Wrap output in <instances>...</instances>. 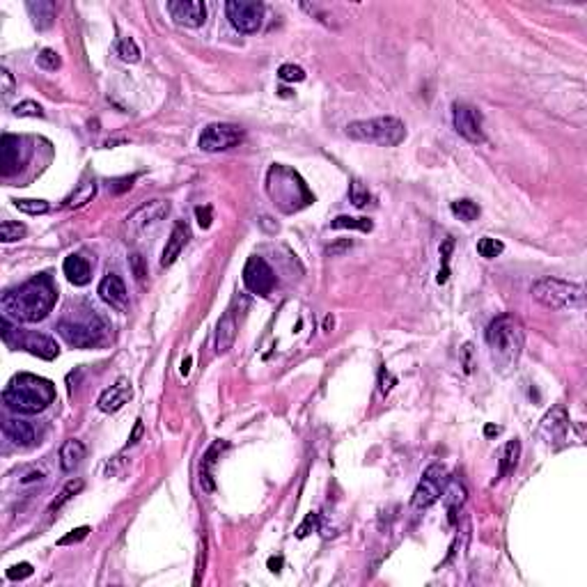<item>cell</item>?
<instances>
[{"instance_id":"6da1fadb","label":"cell","mask_w":587,"mask_h":587,"mask_svg":"<svg viewBox=\"0 0 587 587\" xmlns=\"http://www.w3.org/2000/svg\"><path fill=\"white\" fill-rule=\"evenodd\" d=\"M58 289L49 276H37L28 283L14 287V289L3 294V315L14 322H42L49 317V312L56 308Z\"/></svg>"},{"instance_id":"7a4b0ae2","label":"cell","mask_w":587,"mask_h":587,"mask_svg":"<svg viewBox=\"0 0 587 587\" xmlns=\"http://www.w3.org/2000/svg\"><path fill=\"white\" fill-rule=\"evenodd\" d=\"M3 401L10 411L19 415H35L56 401V386L37 374H19L5 388Z\"/></svg>"},{"instance_id":"3957f363","label":"cell","mask_w":587,"mask_h":587,"mask_svg":"<svg viewBox=\"0 0 587 587\" xmlns=\"http://www.w3.org/2000/svg\"><path fill=\"white\" fill-rule=\"evenodd\" d=\"M487 344L491 349L494 365L500 372L507 374L511 367H516L525 344V333L521 322L511 315L496 317L487 329Z\"/></svg>"},{"instance_id":"277c9868","label":"cell","mask_w":587,"mask_h":587,"mask_svg":"<svg viewBox=\"0 0 587 587\" xmlns=\"http://www.w3.org/2000/svg\"><path fill=\"white\" fill-rule=\"evenodd\" d=\"M532 298L551 310H583L585 289L560 278H542L532 285Z\"/></svg>"},{"instance_id":"5b68a950","label":"cell","mask_w":587,"mask_h":587,"mask_svg":"<svg viewBox=\"0 0 587 587\" xmlns=\"http://www.w3.org/2000/svg\"><path fill=\"white\" fill-rule=\"evenodd\" d=\"M346 135L358 142H370L379 147H397L406 138V126L397 118H372L351 122L346 126Z\"/></svg>"},{"instance_id":"8992f818","label":"cell","mask_w":587,"mask_h":587,"mask_svg":"<svg viewBox=\"0 0 587 587\" xmlns=\"http://www.w3.org/2000/svg\"><path fill=\"white\" fill-rule=\"evenodd\" d=\"M269 193L283 211H296L312 202L310 190L294 170L273 166L269 173Z\"/></svg>"},{"instance_id":"52a82bcc","label":"cell","mask_w":587,"mask_h":587,"mask_svg":"<svg viewBox=\"0 0 587 587\" xmlns=\"http://www.w3.org/2000/svg\"><path fill=\"white\" fill-rule=\"evenodd\" d=\"M106 331V322L94 310H87L85 317H67L58 322V335L74 349H92L101 344Z\"/></svg>"},{"instance_id":"ba28073f","label":"cell","mask_w":587,"mask_h":587,"mask_svg":"<svg viewBox=\"0 0 587 587\" xmlns=\"http://www.w3.org/2000/svg\"><path fill=\"white\" fill-rule=\"evenodd\" d=\"M168 214H170V202L168 200H152V202L142 204V207H138L131 216L126 218V223H124L126 239L129 241H135L140 234H145L147 230H152L154 225H159Z\"/></svg>"},{"instance_id":"9c48e42d","label":"cell","mask_w":587,"mask_h":587,"mask_svg":"<svg viewBox=\"0 0 587 587\" xmlns=\"http://www.w3.org/2000/svg\"><path fill=\"white\" fill-rule=\"evenodd\" d=\"M230 23L234 25V30L243 32V35H252L262 28L264 19V5L257 0H230L225 5Z\"/></svg>"},{"instance_id":"30bf717a","label":"cell","mask_w":587,"mask_h":587,"mask_svg":"<svg viewBox=\"0 0 587 587\" xmlns=\"http://www.w3.org/2000/svg\"><path fill=\"white\" fill-rule=\"evenodd\" d=\"M443 480H445V468H443L441 463H432V466L425 470V475H422V480L418 482V487H415V491H413L411 507L415 511L432 507L443 494Z\"/></svg>"},{"instance_id":"8fae6325","label":"cell","mask_w":587,"mask_h":587,"mask_svg":"<svg viewBox=\"0 0 587 587\" xmlns=\"http://www.w3.org/2000/svg\"><path fill=\"white\" fill-rule=\"evenodd\" d=\"M241 138H243V133H241V129H239L236 124L216 122V124H209V126L202 129L197 145H200L202 152L214 154V152H225V149L239 145Z\"/></svg>"},{"instance_id":"7c38bea8","label":"cell","mask_w":587,"mask_h":587,"mask_svg":"<svg viewBox=\"0 0 587 587\" xmlns=\"http://www.w3.org/2000/svg\"><path fill=\"white\" fill-rule=\"evenodd\" d=\"M452 124L454 131L466 138L473 145H480L484 142V126H482V113L477 111L475 106L463 104V101H456L452 106Z\"/></svg>"},{"instance_id":"4fadbf2b","label":"cell","mask_w":587,"mask_h":587,"mask_svg":"<svg viewBox=\"0 0 587 587\" xmlns=\"http://www.w3.org/2000/svg\"><path fill=\"white\" fill-rule=\"evenodd\" d=\"M243 285L255 296H269L273 287H276V273L266 264V259L255 255L243 266Z\"/></svg>"},{"instance_id":"5bb4252c","label":"cell","mask_w":587,"mask_h":587,"mask_svg":"<svg viewBox=\"0 0 587 587\" xmlns=\"http://www.w3.org/2000/svg\"><path fill=\"white\" fill-rule=\"evenodd\" d=\"M28 154H30V149L25 147L23 138L5 133L3 140H0V173H3V177L14 175L16 170L28 161Z\"/></svg>"},{"instance_id":"9a60e30c","label":"cell","mask_w":587,"mask_h":587,"mask_svg":"<svg viewBox=\"0 0 587 587\" xmlns=\"http://www.w3.org/2000/svg\"><path fill=\"white\" fill-rule=\"evenodd\" d=\"M168 12L175 23L184 28H200L207 21V5L202 0H170Z\"/></svg>"},{"instance_id":"2e32d148","label":"cell","mask_w":587,"mask_h":587,"mask_svg":"<svg viewBox=\"0 0 587 587\" xmlns=\"http://www.w3.org/2000/svg\"><path fill=\"white\" fill-rule=\"evenodd\" d=\"M566 432H569V413L562 404L553 406L551 413L542 420V427H539V436L549 443V445H555V443H562L566 439Z\"/></svg>"},{"instance_id":"e0dca14e","label":"cell","mask_w":587,"mask_h":587,"mask_svg":"<svg viewBox=\"0 0 587 587\" xmlns=\"http://www.w3.org/2000/svg\"><path fill=\"white\" fill-rule=\"evenodd\" d=\"M99 296L106 305H111L113 310L118 312H126L129 310V294H126V285L118 273H106L104 280L99 283Z\"/></svg>"},{"instance_id":"ac0fdd59","label":"cell","mask_w":587,"mask_h":587,"mask_svg":"<svg viewBox=\"0 0 587 587\" xmlns=\"http://www.w3.org/2000/svg\"><path fill=\"white\" fill-rule=\"evenodd\" d=\"M131 397H133L131 381L126 377H120L111 388H106V390L99 395L97 406H99V411H104V413H118Z\"/></svg>"},{"instance_id":"d6986e66","label":"cell","mask_w":587,"mask_h":587,"mask_svg":"<svg viewBox=\"0 0 587 587\" xmlns=\"http://www.w3.org/2000/svg\"><path fill=\"white\" fill-rule=\"evenodd\" d=\"M16 349L28 351L42 360H53V358H58V353H60L56 340L49 335H42V333H19Z\"/></svg>"},{"instance_id":"ffe728a7","label":"cell","mask_w":587,"mask_h":587,"mask_svg":"<svg viewBox=\"0 0 587 587\" xmlns=\"http://www.w3.org/2000/svg\"><path fill=\"white\" fill-rule=\"evenodd\" d=\"M188 239H190L188 225L184 223V221H177L175 228H173V232H170V239H168L166 248H163L161 266H166V269H168V266H173L177 259H179V255L184 252V248H186Z\"/></svg>"},{"instance_id":"44dd1931","label":"cell","mask_w":587,"mask_h":587,"mask_svg":"<svg viewBox=\"0 0 587 587\" xmlns=\"http://www.w3.org/2000/svg\"><path fill=\"white\" fill-rule=\"evenodd\" d=\"M236 331H239L236 310L228 308L225 310V315L221 317V322H218V326H216V353H228L232 346H234Z\"/></svg>"},{"instance_id":"7402d4cb","label":"cell","mask_w":587,"mask_h":587,"mask_svg":"<svg viewBox=\"0 0 587 587\" xmlns=\"http://www.w3.org/2000/svg\"><path fill=\"white\" fill-rule=\"evenodd\" d=\"M3 432H5V436H8L12 443H14L16 447H32V445L37 443L35 427H32L30 422L21 420V418H10V420H5Z\"/></svg>"},{"instance_id":"603a6c76","label":"cell","mask_w":587,"mask_h":587,"mask_svg":"<svg viewBox=\"0 0 587 587\" xmlns=\"http://www.w3.org/2000/svg\"><path fill=\"white\" fill-rule=\"evenodd\" d=\"M63 271H65L67 280H69L71 285H76V287H85L92 280V266H90V262H87L83 255L65 257Z\"/></svg>"},{"instance_id":"cb8c5ba5","label":"cell","mask_w":587,"mask_h":587,"mask_svg":"<svg viewBox=\"0 0 587 587\" xmlns=\"http://www.w3.org/2000/svg\"><path fill=\"white\" fill-rule=\"evenodd\" d=\"M228 447V443L225 441H216L214 445H211L207 450V454L202 456V463H200V484L204 491H214L216 484H214V466L218 461V456H221L223 450Z\"/></svg>"},{"instance_id":"d4e9b609","label":"cell","mask_w":587,"mask_h":587,"mask_svg":"<svg viewBox=\"0 0 587 587\" xmlns=\"http://www.w3.org/2000/svg\"><path fill=\"white\" fill-rule=\"evenodd\" d=\"M25 8H28V14L37 30H49L56 21V5L49 0H30Z\"/></svg>"},{"instance_id":"484cf974","label":"cell","mask_w":587,"mask_h":587,"mask_svg":"<svg viewBox=\"0 0 587 587\" xmlns=\"http://www.w3.org/2000/svg\"><path fill=\"white\" fill-rule=\"evenodd\" d=\"M85 459V445L78 439H69L60 447V466L65 473H74Z\"/></svg>"},{"instance_id":"4316f807","label":"cell","mask_w":587,"mask_h":587,"mask_svg":"<svg viewBox=\"0 0 587 587\" xmlns=\"http://www.w3.org/2000/svg\"><path fill=\"white\" fill-rule=\"evenodd\" d=\"M443 502L447 505V514H450V523H456V511L461 509V505L466 502V489H463L461 482L450 480L447 489L441 494Z\"/></svg>"},{"instance_id":"83f0119b","label":"cell","mask_w":587,"mask_h":587,"mask_svg":"<svg viewBox=\"0 0 587 587\" xmlns=\"http://www.w3.org/2000/svg\"><path fill=\"white\" fill-rule=\"evenodd\" d=\"M94 195H97V181H94V179H85V181L78 184L76 190H74L69 197H67L65 204H67L69 209H78V207H83V204L92 202Z\"/></svg>"},{"instance_id":"f1b7e54d","label":"cell","mask_w":587,"mask_h":587,"mask_svg":"<svg viewBox=\"0 0 587 587\" xmlns=\"http://www.w3.org/2000/svg\"><path fill=\"white\" fill-rule=\"evenodd\" d=\"M518 456H521V443L514 439V441H509L507 445H505V450H502L500 473H498V477H507L509 473H514V468L518 463Z\"/></svg>"},{"instance_id":"f546056e","label":"cell","mask_w":587,"mask_h":587,"mask_svg":"<svg viewBox=\"0 0 587 587\" xmlns=\"http://www.w3.org/2000/svg\"><path fill=\"white\" fill-rule=\"evenodd\" d=\"M450 211L463 223H473L480 218V207H477L473 200H456L450 204Z\"/></svg>"},{"instance_id":"4dcf8cb0","label":"cell","mask_w":587,"mask_h":587,"mask_svg":"<svg viewBox=\"0 0 587 587\" xmlns=\"http://www.w3.org/2000/svg\"><path fill=\"white\" fill-rule=\"evenodd\" d=\"M333 230H360V232H372V221L370 218H351V216H337L331 223Z\"/></svg>"},{"instance_id":"1f68e13d","label":"cell","mask_w":587,"mask_h":587,"mask_svg":"<svg viewBox=\"0 0 587 587\" xmlns=\"http://www.w3.org/2000/svg\"><path fill=\"white\" fill-rule=\"evenodd\" d=\"M25 234H28V230H25L23 223H12V221L0 223V241L3 243H14Z\"/></svg>"},{"instance_id":"d6a6232c","label":"cell","mask_w":587,"mask_h":587,"mask_svg":"<svg viewBox=\"0 0 587 587\" xmlns=\"http://www.w3.org/2000/svg\"><path fill=\"white\" fill-rule=\"evenodd\" d=\"M505 250V243L500 239H494V236H482L477 241V252L484 257V259H496L498 255H502Z\"/></svg>"},{"instance_id":"836d02e7","label":"cell","mask_w":587,"mask_h":587,"mask_svg":"<svg viewBox=\"0 0 587 587\" xmlns=\"http://www.w3.org/2000/svg\"><path fill=\"white\" fill-rule=\"evenodd\" d=\"M118 56L124 60V63H129V65L140 63V49H138V44H135L133 37L120 39V42H118Z\"/></svg>"},{"instance_id":"e575fe53","label":"cell","mask_w":587,"mask_h":587,"mask_svg":"<svg viewBox=\"0 0 587 587\" xmlns=\"http://www.w3.org/2000/svg\"><path fill=\"white\" fill-rule=\"evenodd\" d=\"M80 489H83V482H80V480H74V482L67 484V487H65L63 491H60V496L56 498V500H53V505L49 507L51 514H56V511H60V507H63L65 502H69L71 498L78 494Z\"/></svg>"},{"instance_id":"d590c367","label":"cell","mask_w":587,"mask_h":587,"mask_svg":"<svg viewBox=\"0 0 587 587\" xmlns=\"http://www.w3.org/2000/svg\"><path fill=\"white\" fill-rule=\"evenodd\" d=\"M14 204L19 211H23V214H28V216H44V214H49V209H51L46 200H16Z\"/></svg>"},{"instance_id":"8d00e7d4","label":"cell","mask_w":587,"mask_h":587,"mask_svg":"<svg viewBox=\"0 0 587 587\" xmlns=\"http://www.w3.org/2000/svg\"><path fill=\"white\" fill-rule=\"evenodd\" d=\"M349 197H351V202L356 204L358 209H363V207H367V204H370V190H367V186L360 179H353L351 181V186H349Z\"/></svg>"},{"instance_id":"74e56055","label":"cell","mask_w":587,"mask_h":587,"mask_svg":"<svg viewBox=\"0 0 587 587\" xmlns=\"http://www.w3.org/2000/svg\"><path fill=\"white\" fill-rule=\"evenodd\" d=\"M60 56L53 49H42L39 51V56H37V67L39 69H44V71H56V69H60Z\"/></svg>"},{"instance_id":"f35d334b","label":"cell","mask_w":587,"mask_h":587,"mask_svg":"<svg viewBox=\"0 0 587 587\" xmlns=\"http://www.w3.org/2000/svg\"><path fill=\"white\" fill-rule=\"evenodd\" d=\"M14 115L16 118H44V108L32 99H25L21 104L14 106Z\"/></svg>"},{"instance_id":"ab89813d","label":"cell","mask_w":587,"mask_h":587,"mask_svg":"<svg viewBox=\"0 0 587 587\" xmlns=\"http://www.w3.org/2000/svg\"><path fill=\"white\" fill-rule=\"evenodd\" d=\"M278 76L285 83H301V80H305V69L298 65H283L278 69Z\"/></svg>"},{"instance_id":"60d3db41","label":"cell","mask_w":587,"mask_h":587,"mask_svg":"<svg viewBox=\"0 0 587 587\" xmlns=\"http://www.w3.org/2000/svg\"><path fill=\"white\" fill-rule=\"evenodd\" d=\"M452 245H454V241L452 239H447L445 243L441 245V257H443V269L439 271V285H445L447 283V273H450V269H447V264H450V250H452Z\"/></svg>"},{"instance_id":"b9f144b4","label":"cell","mask_w":587,"mask_h":587,"mask_svg":"<svg viewBox=\"0 0 587 587\" xmlns=\"http://www.w3.org/2000/svg\"><path fill=\"white\" fill-rule=\"evenodd\" d=\"M317 528H319V514H315V511H312V514L305 516V521L296 528V537H298V539H305V537L310 535V532H315Z\"/></svg>"},{"instance_id":"7bdbcfd3","label":"cell","mask_w":587,"mask_h":587,"mask_svg":"<svg viewBox=\"0 0 587 587\" xmlns=\"http://www.w3.org/2000/svg\"><path fill=\"white\" fill-rule=\"evenodd\" d=\"M129 264H131V271H133V276H135V280H145L147 278V264H145V259H142V255L140 252H133L131 257H129Z\"/></svg>"},{"instance_id":"ee69618b","label":"cell","mask_w":587,"mask_h":587,"mask_svg":"<svg viewBox=\"0 0 587 587\" xmlns=\"http://www.w3.org/2000/svg\"><path fill=\"white\" fill-rule=\"evenodd\" d=\"M195 218L202 230H209L211 221H214V209H211L209 204H200V207H195Z\"/></svg>"},{"instance_id":"f6af8a7d","label":"cell","mask_w":587,"mask_h":587,"mask_svg":"<svg viewBox=\"0 0 587 587\" xmlns=\"http://www.w3.org/2000/svg\"><path fill=\"white\" fill-rule=\"evenodd\" d=\"M14 87H16L14 76H12V71L8 67H3V69H0V92H3V97H10V94L14 92Z\"/></svg>"},{"instance_id":"bcb514c9","label":"cell","mask_w":587,"mask_h":587,"mask_svg":"<svg viewBox=\"0 0 587 587\" xmlns=\"http://www.w3.org/2000/svg\"><path fill=\"white\" fill-rule=\"evenodd\" d=\"M30 576H32V566L28 562L14 564L12 569H8V578L10 580H23V578H30Z\"/></svg>"},{"instance_id":"7dc6e473","label":"cell","mask_w":587,"mask_h":587,"mask_svg":"<svg viewBox=\"0 0 587 587\" xmlns=\"http://www.w3.org/2000/svg\"><path fill=\"white\" fill-rule=\"evenodd\" d=\"M90 535V528H87V525H83V528H76V530H71V535H67V537H63L60 539V546H67V544H78V542H83V539Z\"/></svg>"},{"instance_id":"c3c4849f","label":"cell","mask_w":587,"mask_h":587,"mask_svg":"<svg viewBox=\"0 0 587 587\" xmlns=\"http://www.w3.org/2000/svg\"><path fill=\"white\" fill-rule=\"evenodd\" d=\"M44 477L46 475H44L42 468H30L28 473L21 475V480H19V482H21V484H37V482H42Z\"/></svg>"},{"instance_id":"681fc988","label":"cell","mask_w":587,"mask_h":587,"mask_svg":"<svg viewBox=\"0 0 587 587\" xmlns=\"http://www.w3.org/2000/svg\"><path fill=\"white\" fill-rule=\"evenodd\" d=\"M379 384H381V395H388L390 392V388H392V384H395V379L390 377V374H388L386 370H381V377H379Z\"/></svg>"},{"instance_id":"f907efd6","label":"cell","mask_w":587,"mask_h":587,"mask_svg":"<svg viewBox=\"0 0 587 587\" xmlns=\"http://www.w3.org/2000/svg\"><path fill=\"white\" fill-rule=\"evenodd\" d=\"M461 353H463V372L470 374V372H473V363H470V353H473V344H463Z\"/></svg>"},{"instance_id":"816d5d0a","label":"cell","mask_w":587,"mask_h":587,"mask_svg":"<svg viewBox=\"0 0 587 587\" xmlns=\"http://www.w3.org/2000/svg\"><path fill=\"white\" fill-rule=\"evenodd\" d=\"M351 241H342V243H335V245H329V248H326V252H329L331 257H335V255H340V252H344V250H349L351 248Z\"/></svg>"},{"instance_id":"f5cc1de1","label":"cell","mask_w":587,"mask_h":587,"mask_svg":"<svg viewBox=\"0 0 587 587\" xmlns=\"http://www.w3.org/2000/svg\"><path fill=\"white\" fill-rule=\"evenodd\" d=\"M140 436H142V422L138 420V422H135V427H133V434L129 436V445H135Z\"/></svg>"},{"instance_id":"db71d44e","label":"cell","mask_w":587,"mask_h":587,"mask_svg":"<svg viewBox=\"0 0 587 587\" xmlns=\"http://www.w3.org/2000/svg\"><path fill=\"white\" fill-rule=\"evenodd\" d=\"M269 569L273 571V573H278L280 569H283V557H269Z\"/></svg>"},{"instance_id":"11a10c76","label":"cell","mask_w":587,"mask_h":587,"mask_svg":"<svg viewBox=\"0 0 587 587\" xmlns=\"http://www.w3.org/2000/svg\"><path fill=\"white\" fill-rule=\"evenodd\" d=\"M190 363H193V358L186 356V360H184V363H181V374H184V377H186V374L190 372Z\"/></svg>"},{"instance_id":"9f6ffc18","label":"cell","mask_w":587,"mask_h":587,"mask_svg":"<svg viewBox=\"0 0 587 587\" xmlns=\"http://www.w3.org/2000/svg\"><path fill=\"white\" fill-rule=\"evenodd\" d=\"M484 434H487V436H498V434H500V427L487 425V427H484Z\"/></svg>"}]
</instances>
